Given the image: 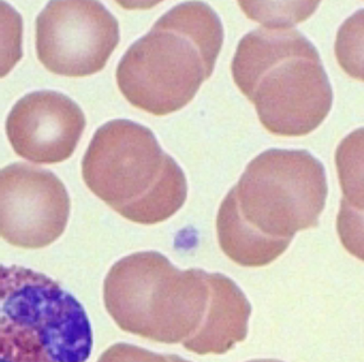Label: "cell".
I'll use <instances>...</instances> for the list:
<instances>
[{"mask_svg":"<svg viewBox=\"0 0 364 362\" xmlns=\"http://www.w3.org/2000/svg\"><path fill=\"white\" fill-rule=\"evenodd\" d=\"M119 23L101 4L51 1L36 21V49L51 73L85 78L103 70L118 46Z\"/></svg>","mask_w":364,"mask_h":362,"instance_id":"7","label":"cell"},{"mask_svg":"<svg viewBox=\"0 0 364 362\" xmlns=\"http://www.w3.org/2000/svg\"><path fill=\"white\" fill-rule=\"evenodd\" d=\"M119 328L199 356L225 354L247 338L252 307L234 280L202 269L180 270L158 252L121 259L104 284Z\"/></svg>","mask_w":364,"mask_h":362,"instance_id":"1","label":"cell"},{"mask_svg":"<svg viewBox=\"0 0 364 362\" xmlns=\"http://www.w3.org/2000/svg\"><path fill=\"white\" fill-rule=\"evenodd\" d=\"M232 78L278 137H304L329 115L333 90L318 50L292 25L266 23L240 41Z\"/></svg>","mask_w":364,"mask_h":362,"instance_id":"3","label":"cell"},{"mask_svg":"<svg viewBox=\"0 0 364 362\" xmlns=\"http://www.w3.org/2000/svg\"><path fill=\"white\" fill-rule=\"evenodd\" d=\"M223 39V23L210 6H176L124 54L116 73L119 90L152 115L179 111L213 75Z\"/></svg>","mask_w":364,"mask_h":362,"instance_id":"4","label":"cell"},{"mask_svg":"<svg viewBox=\"0 0 364 362\" xmlns=\"http://www.w3.org/2000/svg\"><path fill=\"white\" fill-rule=\"evenodd\" d=\"M97 362H191L175 354H159L136 345L117 343L102 354Z\"/></svg>","mask_w":364,"mask_h":362,"instance_id":"11","label":"cell"},{"mask_svg":"<svg viewBox=\"0 0 364 362\" xmlns=\"http://www.w3.org/2000/svg\"><path fill=\"white\" fill-rule=\"evenodd\" d=\"M327 196L325 168L309 151L262 152L221 203L216 218L221 250L241 266L269 265L297 232L318 226Z\"/></svg>","mask_w":364,"mask_h":362,"instance_id":"2","label":"cell"},{"mask_svg":"<svg viewBox=\"0 0 364 362\" xmlns=\"http://www.w3.org/2000/svg\"><path fill=\"white\" fill-rule=\"evenodd\" d=\"M247 362H283L282 361H277V359H254V361H250Z\"/></svg>","mask_w":364,"mask_h":362,"instance_id":"12","label":"cell"},{"mask_svg":"<svg viewBox=\"0 0 364 362\" xmlns=\"http://www.w3.org/2000/svg\"><path fill=\"white\" fill-rule=\"evenodd\" d=\"M89 316L57 281L0 264V362H87Z\"/></svg>","mask_w":364,"mask_h":362,"instance_id":"6","label":"cell"},{"mask_svg":"<svg viewBox=\"0 0 364 362\" xmlns=\"http://www.w3.org/2000/svg\"><path fill=\"white\" fill-rule=\"evenodd\" d=\"M23 18L13 6L0 1V78L23 57Z\"/></svg>","mask_w":364,"mask_h":362,"instance_id":"10","label":"cell"},{"mask_svg":"<svg viewBox=\"0 0 364 362\" xmlns=\"http://www.w3.org/2000/svg\"><path fill=\"white\" fill-rule=\"evenodd\" d=\"M63 183L48 170L23 163L0 170V238L37 250L61 237L70 215Z\"/></svg>","mask_w":364,"mask_h":362,"instance_id":"8","label":"cell"},{"mask_svg":"<svg viewBox=\"0 0 364 362\" xmlns=\"http://www.w3.org/2000/svg\"><path fill=\"white\" fill-rule=\"evenodd\" d=\"M85 128L82 109L53 90L31 92L6 119L7 138L16 154L32 163L58 164L73 156Z\"/></svg>","mask_w":364,"mask_h":362,"instance_id":"9","label":"cell"},{"mask_svg":"<svg viewBox=\"0 0 364 362\" xmlns=\"http://www.w3.org/2000/svg\"><path fill=\"white\" fill-rule=\"evenodd\" d=\"M82 177L105 203L140 225L163 223L187 199L179 164L151 129L125 119L110 121L95 133L83 156Z\"/></svg>","mask_w":364,"mask_h":362,"instance_id":"5","label":"cell"}]
</instances>
